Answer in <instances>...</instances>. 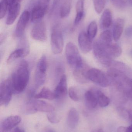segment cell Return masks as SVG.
<instances>
[{
	"label": "cell",
	"instance_id": "obj_1",
	"mask_svg": "<svg viewBox=\"0 0 132 132\" xmlns=\"http://www.w3.org/2000/svg\"><path fill=\"white\" fill-rule=\"evenodd\" d=\"M93 52L95 58L100 63L110 67L113 59L119 57L122 52L121 46L116 43L104 44L98 39L93 44Z\"/></svg>",
	"mask_w": 132,
	"mask_h": 132
},
{
	"label": "cell",
	"instance_id": "obj_2",
	"mask_svg": "<svg viewBox=\"0 0 132 132\" xmlns=\"http://www.w3.org/2000/svg\"><path fill=\"white\" fill-rule=\"evenodd\" d=\"M29 75L28 64L22 60L9 79L13 94H20L24 91L28 83Z\"/></svg>",
	"mask_w": 132,
	"mask_h": 132
},
{
	"label": "cell",
	"instance_id": "obj_3",
	"mask_svg": "<svg viewBox=\"0 0 132 132\" xmlns=\"http://www.w3.org/2000/svg\"><path fill=\"white\" fill-rule=\"evenodd\" d=\"M65 55L67 63L74 69L82 67L84 64L78 49L73 43L67 44Z\"/></svg>",
	"mask_w": 132,
	"mask_h": 132
},
{
	"label": "cell",
	"instance_id": "obj_4",
	"mask_svg": "<svg viewBox=\"0 0 132 132\" xmlns=\"http://www.w3.org/2000/svg\"><path fill=\"white\" fill-rule=\"evenodd\" d=\"M55 108L52 105L42 100H32L26 106V112L30 114L36 112L50 113L53 112Z\"/></svg>",
	"mask_w": 132,
	"mask_h": 132
},
{
	"label": "cell",
	"instance_id": "obj_5",
	"mask_svg": "<svg viewBox=\"0 0 132 132\" xmlns=\"http://www.w3.org/2000/svg\"><path fill=\"white\" fill-rule=\"evenodd\" d=\"M88 80L102 87H107L110 84V79L107 75L100 70L93 68L88 70L87 73Z\"/></svg>",
	"mask_w": 132,
	"mask_h": 132
},
{
	"label": "cell",
	"instance_id": "obj_6",
	"mask_svg": "<svg viewBox=\"0 0 132 132\" xmlns=\"http://www.w3.org/2000/svg\"><path fill=\"white\" fill-rule=\"evenodd\" d=\"M64 46L63 37L59 26L53 27L51 35V49L55 54L61 53Z\"/></svg>",
	"mask_w": 132,
	"mask_h": 132
},
{
	"label": "cell",
	"instance_id": "obj_7",
	"mask_svg": "<svg viewBox=\"0 0 132 132\" xmlns=\"http://www.w3.org/2000/svg\"><path fill=\"white\" fill-rule=\"evenodd\" d=\"M47 62L46 57L43 55L38 61L35 73V81L37 86L44 84L46 78Z\"/></svg>",
	"mask_w": 132,
	"mask_h": 132
},
{
	"label": "cell",
	"instance_id": "obj_8",
	"mask_svg": "<svg viewBox=\"0 0 132 132\" xmlns=\"http://www.w3.org/2000/svg\"><path fill=\"white\" fill-rule=\"evenodd\" d=\"M107 75L110 81L116 85L118 89L123 87L127 78L121 70L116 68H110L107 71Z\"/></svg>",
	"mask_w": 132,
	"mask_h": 132
},
{
	"label": "cell",
	"instance_id": "obj_9",
	"mask_svg": "<svg viewBox=\"0 0 132 132\" xmlns=\"http://www.w3.org/2000/svg\"><path fill=\"white\" fill-rule=\"evenodd\" d=\"M31 35L33 39L41 42H45L47 39L46 27L45 22L42 20L35 22Z\"/></svg>",
	"mask_w": 132,
	"mask_h": 132
},
{
	"label": "cell",
	"instance_id": "obj_10",
	"mask_svg": "<svg viewBox=\"0 0 132 132\" xmlns=\"http://www.w3.org/2000/svg\"><path fill=\"white\" fill-rule=\"evenodd\" d=\"M9 79L1 82L0 86V105L7 106L11 102L13 94Z\"/></svg>",
	"mask_w": 132,
	"mask_h": 132
},
{
	"label": "cell",
	"instance_id": "obj_11",
	"mask_svg": "<svg viewBox=\"0 0 132 132\" xmlns=\"http://www.w3.org/2000/svg\"><path fill=\"white\" fill-rule=\"evenodd\" d=\"M31 17L30 12L28 11L23 12L17 23L15 31V36L18 38H22L26 28Z\"/></svg>",
	"mask_w": 132,
	"mask_h": 132
},
{
	"label": "cell",
	"instance_id": "obj_12",
	"mask_svg": "<svg viewBox=\"0 0 132 132\" xmlns=\"http://www.w3.org/2000/svg\"><path fill=\"white\" fill-rule=\"evenodd\" d=\"M92 41L85 32H80L78 36V45L83 53L86 54L91 50L93 47Z\"/></svg>",
	"mask_w": 132,
	"mask_h": 132
},
{
	"label": "cell",
	"instance_id": "obj_13",
	"mask_svg": "<svg viewBox=\"0 0 132 132\" xmlns=\"http://www.w3.org/2000/svg\"><path fill=\"white\" fill-rule=\"evenodd\" d=\"M68 92L67 78L65 75H63L60 77L59 82L54 90L56 98L60 99L63 98L66 96Z\"/></svg>",
	"mask_w": 132,
	"mask_h": 132
},
{
	"label": "cell",
	"instance_id": "obj_14",
	"mask_svg": "<svg viewBox=\"0 0 132 132\" xmlns=\"http://www.w3.org/2000/svg\"><path fill=\"white\" fill-rule=\"evenodd\" d=\"M21 8L20 3H14L9 4L8 13L6 21L7 25H11L14 22L19 14Z\"/></svg>",
	"mask_w": 132,
	"mask_h": 132
},
{
	"label": "cell",
	"instance_id": "obj_15",
	"mask_svg": "<svg viewBox=\"0 0 132 132\" xmlns=\"http://www.w3.org/2000/svg\"><path fill=\"white\" fill-rule=\"evenodd\" d=\"M21 121V118L18 116H12L5 119L1 124V130L10 131L17 126Z\"/></svg>",
	"mask_w": 132,
	"mask_h": 132
},
{
	"label": "cell",
	"instance_id": "obj_16",
	"mask_svg": "<svg viewBox=\"0 0 132 132\" xmlns=\"http://www.w3.org/2000/svg\"><path fill=\"white\" fill-rule=\"evenodd\" d=\"M74 70L73 76L77 82L81 84H84L87 82L88 79L87 73L89 69L86 64L84 63L82 67Z\"/></svg>",
	"mask_w": 132,
	"mask_h": 132
},
{
	"label": "cell",
	"instance_id": "obj_17",
	"mask_svg": "<svg viewBox=\"0 0 132 132\" xmlns=\"http://www.w3.org/2000/svg\"><path fill=\"white\" fill-rule=\"evenodd\" d=\"M125 25L124 19L119 18L115 20L113 26L112 35L115 42L119 40L121 36Z\"/></svg>",
	"mask_w": 132,
	"mask_h": 132
},
{
	"label": "cell",
	"instance_id": "obj_18",
	"mask_svg": "<svg viewBox=\"0 0 132 132\" xmlns=\"http://www.w3.org/2000/svg\"><path fill=\"white\" fill-rule=\"evenodd\" d=\"M84 102L88 108L90 109L95 108L98 103L96 92L92 90L87 91L84 94Z\"/></svg>",
	"mask_w": 132,
	"mask_h": 132
},
{
	"label": "cell",
	"instance_id": "obj_19",
	"mask_svg": "<svg viewBox=\"0 0 132 132\" xmlns=\"http://www.w3.org/2000/svg\"><path fill=\"white\" fill-rule=\"evenodd\" d=\"M29 51V47L28 45L14 50L9 55L7 62V63H10L17 59L26 56L28 54Z\"/></svg>",
	"mask_w": 132,
	"mask_h": 132
},
{
	"label": "cell",
	"instance_id": "obj_20",
	"mask_svg": "<svg viewBox=\"0 0 132 132\" xmlns=\"http://www.w3.org/2000/svg\"><path fill=\"white\" fill-rule=\"evenodd\" d=\"M112 22V15L110 9H105L101 17L100 21V28L102 30L108 28Z\"/></svg>",
	"mask_w": 132,
	"mask_h": 132
},
{
	"label": "cell",
	"instance_id": "obj_21",
	"mask_svg": "<svg viewBox=\"0 0 132 132\" xmlns=\"http://www.w3.org/2000/svg\"><path fill=\"white\" fill-rule=\"evenodd\" d=\"M48 7L38 5L33 8L31 14V20L35 22L41 20L47 11Z\"/></svg>",
	"mask_w": 132,
	"mask_h": 132
},
{
	"label": "cell",
	"instance_id": "obj_22",
	"mask_svg": "<svg viewBox=\"0 0 132 132\" xmlns=\"http://www.w3.org/2000/svg\"><path fill=\"white\" fill-rule=\"evenodd\" d=\"M79 120V114L77 110L72 108L69 111L67 117V124L68 127L74 129L77 125Z\"/></svg>",
	"mask_w": 132,
	"mask_h": 132
},
{
	"label": "cell",
	"instance_id": "obj_23",
	"mask_svg": "<svg viewBox=\"0 0 132 132\" xmlns=\"http://www.w3.org/2000/svg\"><path fill=\"white\" fill-rule=\"evenodd\" d=\"M84 0H78L76 5V14L74 24L77 26L79 24L83 19L84 15Z\"/></svg>",
	"mask_w": 132,
	"mask_h": 132
},
{
	"label": "cell",
	"instance_id": "obj_24",
	"mask_svg": "<svg viewBox=\"0 0 132 132\" xmlns=\"http://www.w3.org/2000/svg\"><path fill=\"white\" fill-rule=\"evenodd\" d=\"M34 98L36 99L42 98L49 100L56 99L54 92H53L50 89L46 87L42 88L38 94L34 95Z\"/></svg>",
	"mask_w": 132,
	"mask_h": 132
},
{
	"label": "cell",
	"instance_id": "obj_25",
	"mask_svg": "<svg viewBox=\"0 0 132 132\" xmlns=\"http://www.w3.org/2000/svg\"><path fill=\"white\" fill-rule=\"evenodd\" d=\"M71 0H64L60 10V16L61 18H66L69 14L71 9Z\"/></svg>",
	"mask_w": 132,
	"mask_h": 132
},
{
	"label": "cell",
	"instance_id": "obj_26",
	"mask_svg": "<svg viewBox=\"0 0 132 132\" xmlns=\"http://www.w3.org/2000/svg\"><path fill=\"white\" fill-rule=\"evenodd\" d=\"M97 98L98 102L100 107L105 108L107 107L110 103V100L101 91L97 90L95 91Z\"/></svg>",
	"mask_w": 132,
	"mask_h": 132
},
{
	"label": "cell",
	"instance_id": "obj_27",
	"mask_svg": "<svg viewBox=\"0 0 132 132\" xmlns=\"http://www.w3.org/2000/svg\"><path fill=\"white\" fill-rule=\"evenodd\" d=\"M113 38V35L111 31L106 30L101 33L98 40L102 43L109 44L112 43Z\"/></svg>",
	"mask_w": 132,
	"mask_h": 132
},
{
	"label": "cell",
	"instance_id": "obj_28",
	"mask_svg": "<svg viewBox=\"0 0 132 132\" xmlns=\"http://www.w3.org/2000/svg\"><path fill=\"white\" fill-rule=\"evenodd\" d=\"M97 30V25L96 22L93 21L91 22L88 27L87 34L92 40L96 36Z\"/></svg>",
	"mask_w": 132,
	"mask_h": 132
},
{
	"label": "cell",
	"instance_id": "obj_29",
	"mask_svg": "<svg viewBox=\"0 0 132 132\" xmlns=\"http://www.w3.org/2000/svg\"><path fill=\"white\" fill-rule=\"evenodd\" d=\"M93 1L95 11L97 14L101 13L105 6L106 0H93Z\"/></svg>",
	"mask_w": 132,
	"mask_h": 132
},
{
	"label": "cell",
	"instance_id": "obj_30",
	"mask_svg": "<svg viewBox=\"0 0 132 132\" xmlns=\"http://www.w3.org/2000/svg\"><path fill=\"white\" fill-rule=\"evenodd\" d=\"M9 7V2L8 0H2L0 4V19L5 17Z\"/></svg>",
	"mask_w": 132,
	"mask_h": 132
},
{
	"label": "cell",
	"instance_id": "obj_31",
	"mask_svg": "<svg viewBox=\"0 0 132 132\" xmlns=\"http://www.w3.org/2000/svg\"><path fill=\"white\" fill-rule=\"evenodd\" d=\"M68 94L70 98L73 101H78L80 100V95L76 88L73 87L70 88L68 90Z\"/></svg>",
	"mask_w": 132,
	"mask_h": 132
},
{
	"label": "cell",
	"instance_id": "obj_32",
	"mask_svg": "<svg viewBox=\"0 0 132 132\" xmlns=\"http://www.w3.org/2000/svg\"><path fill=\"white\" fill-rule=\"evenodd\" d=\"M64 0H53L51 9V14H56L59 12Z\"/></svg>",
	"mask_w": 132,
	"mask_h": 132
},
{
	"label": "cell",
	"instance_id": "obj_33",
	"mask_svg": "<svg viewBox=\"0 0 132 132\" xmlns=\"http://www.w3.org/2000/svg\"><path fill=\"white\" fill-rule=\"evenodd\" d=\"M47 119L49 122L52 124H57L60 121V118L58 116L53 112H50L47 115Z\"/></svg>",
	"mask_w": 132,
	"mask_h": 132
},
{
	"label": "cell",
	"instance_id": "obj_34",
	"mask_svg": "<svg viewBox=\"0 0 132 132\" xmlns=\"http://www.w3.org/2000/svg\"><path fill=\"white\" fill-rule=\"evenodd\" d=\"M114 6L118 9L123 8L125 4V0H111Z\"/></svg>",
	"mask_w": 132,
	"mask_h": 132
},
{
	"label": "cell",
	"instance_id": "obj_35",
	"mask_svg": "<svg viewBox=\"0 0 132 132\" xmlns=\"http://www.w3.org/2000/svg\"><path fill=\"white\" fill-rule=\"evenodd\" d=\"M50 1V0H38V5L43 7H48Z\"/></svg>",
	"mask_w": 132,
	"mask_h": 132
},
{
	"label": "cell",
	"instance_id": "obj_36",
	"mask_svg": "<svg viewBox=\"0 0 132 132\" xmlns=\"http://www.w3.org/2000/svg\"><path fill=\"white\" fill-rule=\"evenodd\" d=\"M125 35L128 37L132 36V26H129L125 30Z\"/></svg>",
	"mask_w": 132,
	"mask_h": 132
},
{
	"label": "cell",
	"instance_id": "obj_37",
	"mask_svg": "<svg viewBox=\"0 0 132 132\" xmlns=\"http://www.w3.org/2000/svg\"><path fill=\"white\" fill-rule=\"evenodd\" d=\"M132 123V111L128 110V119Z\"/></svg>",
	"mask_w": 132,
	"mask_h": 132
},
{
	"label": "cell",
	"instance_id": "obj_38",
	"mask_svg": "<svg viewBox=\"0 0 132 132\" xmlns=\"http://www.w3.org/2000/svg\"><path fill=\"white\" fill-rule=\"evenodd\" d=\"M22 1V0H9V4H11V3H20Z\"/></svg>",
	"mask_w": 132,
	"mask_h": 132
},
{
	"label": "cell",
	"instance_id": "obj_39",
	"mask_svg": "<svg viewBox=\"0 0 132 132\" xmlns=\"http://www.w3.org/2000/svg\"><path fill=\"white\" fill-rule=\"evenodd\" d=\"M13 132H25V131H24V130L21 129L20 128L17 127V128L15 129Z\"/></svg>",
	"mask_w": 132,
	"mask_h": 132
},
{
	"label": "cell",
	"instance_id": "obj_40",
	"mask_svg": "<svg viewBox=\"0 0 132 132\" xmlns=\"http://www.w3.org/2000/svg\"><path fill=\"white\" fill-rule=\"evenodd\" d=\"M126 2L129 5L132 7V0H126Z\"/></svg>",
	"mask_w": 132,
	"mask_h": 132
},
{
	"label": "cell",
	"instance_id": "obj_41",
	"mask_svg": "<svg viewBox=\"0 0 132 132\" xmlns=\"http://www.w3.org/2000/svg\"><path fill=\"white\" fill-rule=\"evenodd\" d=\"M45 132H55L53 130H51V129H49V130H47Z\"/></svg>",
	"mask_w": 132,
	"mask_h": 132
},
{
	"label": "cell",
	"instance_id": "obj_42",
	"mask_svg": "<svg viewBox=\"0 0 132 132\" xmlns=\"http://www.w3.org/2000/svg\"><path fill=\"white\" fill-rule=\"evenodd\" d=\"M97 132H104L102 129H100L97 131Z\"/></svg>",
	"mask_w": 132,
	"mask_h": 132
},
{
	"label": "cell",
	"instance_id": "obj_43",
	"mask_svg": "<svg viewBox=\"0 0 132 132\" xmlns=\"http://www.w3.org/2000/svg\"><path fill=\"white\" fill-rule=\"evenodd\" d=\"M10 131H3L1 130V132H10Z\"/></svg>",
	"mask_w": 132,
	"mask_h": 132
},
{
	"label": "cell",
	"instance_id": "obj_44",
	"mask_svg": "<svg viewBox=\"0 0 132 132\" xmlns=\"http://www.w3.org/2000/svg\"><path fill=\"white\" fill-rule=\"evenodd\" d=\"M130 54H131V56H132V50L131 51V53H130Z\"/></svg>",
	"mask_w": 132,
	"mask_h": 132
}]
</instances>
